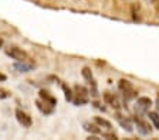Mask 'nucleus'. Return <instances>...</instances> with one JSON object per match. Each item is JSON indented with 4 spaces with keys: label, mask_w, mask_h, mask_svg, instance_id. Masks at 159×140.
Segmentation results:
<instances>
[{
    "label": "nucleus",
    "mask_w": 159,
    "mask_h": 140,
    "mask_svg": "<svg viewBox=\"0 0 159 140\" xmlns=\"http://www.w3.org/2000/svg\"><path fill=\"white\" fill-rule=\"evenodd\" d=\"M11 96V92L7 89H3V88H0V99H7V98Z\"/></svg>",
    "instance_id": "f3484780"
},
{
    "label": "nucleus",
    "mask_w": 159,
    "mask_h": 140,
    "mask_svg": "<svg viewBox=\"0 0 159 140\" xmlns=\"http://www.w3.org/2000/svg\"><path fill=\"white\" fill-rule=\"evenodd\" d=\"M132 120H134V123L136 125V130H138V132L142 134V136L151 134V132H152V127L149 126L148 122H145V120L142 119V116H141V115H135V116L132 117Z\"/></svg>",
    "instance_id": "20e7f679"
},
{
    "label": "nucleus",
    "mask_w": 159,
    "mask_h": 140,
    "mask_svg": "<svg viewBox=\"0 0 159 140\" xmlns=\"http://www.w3.org/2000/svg\"><path fill=\"white\" fill-rule=\"evenodd\" d=\"M3 45V40H2V38H0V47Z\"/></svg>",
    "instance_id": "412c9836"
},
{
    "label": "nucleus",
    "mask_w": 159,
    "mask_h": 140,
    "mask_svg": "<svg viewBox=\"0 0 159 140\" xmlns=\"http://www.w3.org/2000/svg\"><path fill=\"white\" fill-rule=\"evenodd\" d=\"M39 95H40V99H43L44 102H47V104H50L51 106H56L57 105V99L51 95V93L48 92V91H46V89H41L39 92Z\"/></svg>",
    "instance_id": "9d476101"
},
{
    "label": "nucleus",
    "mask_w": 159,
    "mask_h": 140,
    "mask_svg": "<svg viewBox=\"0 0 159 140\" xmlns=\"http://www.w3.org/2000/svg\"><path fill=\"white\" fill-rule=\"evenodd\" d=\"M74 96H73V102L75 106H83V105L88 104L89 100V91L83 85H75L74 87Z\"/></svg>",
    "instance_id": "f257e3e1"
},
{
    "label": "nucleus",
    "mask_w": 159,
    "mask_h": 140,
    "mask_svg": "<svg viewBox=\"0 0 159 140\" xmlns=\"http://www.w3.org/2000/svg\"><path fill=\"white\" fill-rule=\"evenodd\" d=\"M94 122H95V123L98 125L99 127H105L107 130H111V129H112V123H111L109 120L101 117V116H95V117H94Z\"/></svg>",
    "instance_id": "9b49d317"
},
{
    "label": "nucleus",
    "mask_w": 159,
    "mask_h": 140,
    "mask_svg": "<svg viewBox=\"0 0 159 140\" xmlns=\"http://www.w3.org/2000/svg\"><path fill=\"white\" fill-rule=\"evenodd\" d=\"M148 117L152 120L155 129L159 130V112H148Z\"/></svg>",
    "instance_id": "2eb2a0df"
},
{
    "label": "nucleus",
    "mask_w": 159,
    "mask_h": 140,
    "mask_svg": "<svg viewBox=\"0 0 159 140\" xmlns=\"http://www.w3.org/2000/svg\"><path fill=\"white\" fill-rule=\"evenodd\" d=\"M146 2H148V3H153V2H155V0H146Z\"/></svg>",
    "instance_id": "aec40b11"
},
{
    "label": "nucleus",
    "mask_w": 159,
    "mask_h": 140,
    "mask_svg": "<svg viewBox=\"0 0 159 140\" xmlns=\"http://www.w3.org/2000/svg\"><path fill=\"white\" fill-rule=\"evenodd\" d=\"M152 105H153L152 100L149 99L148 96H141L136 100V109H138V112H141V113H146Z\"/></svg>",
    "instance_id": "423d86ee"
},
{
    "label": "nucleus",
    "mask_w": 159,
    "mask_h": 140,
    "mask_svg": "<svg viewBox=\"0 0 159 140\" xmlns=\"http://www.w3.org/2000/svg\"><path fill=\"white\" fill-rule=\"evenodd\" d=\"M36 106H37V109L41 112L43 115H51L54 112V106H51L50 104H47V102H44L43 99H37L36 100Z\"/></svg>",
    "instance_id": "1a4fd4ad"
},
{
    "label": "nucleus",
    "mask_w": 159,
    "mask_h": 140,
    "mask_svg": "<svg viewBox=\"0 0 159 140\" xmlns=\"http://www.w3.org/2000/svg\"><path fill=\"white\" fill-rule=\"evenodd\" d=\"M81 74H83V77H84V79H87L89 82L91 79H94V77H93V72H91V68H88V67H84L83 68V71H81Z\"/></svg>",
    "instance_id": "dca6fc26"
},
{
    "label": "nucleus",
    "mask_w": 159,
    "mask_h": 140,
    "mask_svg": "<svg viewBox=\"0 0 159 140\" xmlns=\"http://www.w3.org/2000/svg\"><path fill=\"white\" fill-rule=\"evenodd\" d=\"M13 68L19 72H30V71L34 70V64L29 62V61H17V62H14Z\"/></svg>",
    "instance_id": "6e6552de"
},
{
    "label": "nucleus",
    "mask_w": 159,
    "mask_h": 140,
    "mask_svg": "<svg viewBox=\"0 0 159 140\" xmlns=\"http://www.w3.org/2000/svg\"><path fill=\"white\" fill-rule=\"evenodd\" d=\"M4 53H6V55H9L10 58H13V60H16V61H29L30 60L29 54H27L26 51L19 48V47H14V45L7 47L6 50H4Z\"/></svg>",
    "instance_id": "f03ea898"
},
{
    "label": "nucleus",
    "mask_w": 159,
    "mask_h": 140,
    "mask_svg": "<svg viewBox=\"0 0 159 140\" xmlns=\"http://www.w3.org/2000/svg\"><path fill=\"white\" fill-rule=\"evenodd\" d=\"M7 79V77H6V75H4V74H2V72H0V81H6Z\"/></svg>",
    "instance_id": "6ab92c4d"
},
{
    "label": "nucleus",
    "mask_w": 159,
    "mask_h": 140,
    "mask_svg": "<svg viewBox=\"0 0 159 140\" xmlns=\"http://www.w3.org/2000/svg\"><path fill=\"white\" fill-rule=\"evenodd\" d=\"M14 115H16L17 122H19L23 127H31V125H33V119H31V116H30L29 113H26V112L21 110V109H16Z\"/></svg>",
    "instance_id": "39448f33"
},
{
    "label": "nucleus",
    "mask_w": 159,
    "mask_h": 140,
    "mask_svg": "<svg viewBox=\"0 0 159 140\" xmlns=\"http://www.w3.org/2000/svg\"><path fill=\"white\" fill-rule=\"evenodd\" d=\"M118 89L124 93V98H125L126 100L132 99V98L136 96V92L134 91L132 83L129 82L128 79H119L118 81Z\"/></svg>",
    "instance_id": "7ed1b4c3"
},
{
    "label": "nucleus",
    "mask_w": 159,
    "mask_h": 140,
    "mask_svg": "<svg viewBox=\"0 0 159 140\" xmlns=\"http://www.w3.org/2000/svg\"><path fill=\"white\" fill-rule=\"evenodd\" d=\"M104 100H105V104L109 105V106H112L114 109H121V104H119L118 98L111 92H104Z\"/></svg>",
    "instance_id": "0eeeda50"
},
{
    "label": "nucleus",
    "mask_w": 159,
    "mask_h": 140,
    "mask_svg": "<svg viewBox=\"0 0 159 140\" xmlns=\"http://www.w3.org/2000/svg\"><path fill=\"white\" fill-rule=\"evenodd\" d=\"M118 122H119V125H121V126L126 130V132H129V133H132V132H134V129H132L134 126H132V123H131V120H129V119H126V117L124 119L121 115H118Z\"/></svg>",
    "instance_id": "f8f14e48"
},
{
    "label": "nucleus",
    "mask_w": 159,
    "mask_h": 140,
    "mask_svg": "<svg viewBox=\"0 0 159 140\" xmlns=\"http://www.w3.org/2000/svg\"><path fill=\"white\" fill-rule=\"evenodd\" d=\"M84 130L89 132L91 134H99L101 133V130H99V126L98 125H94V123H84Z\"/></svg>",
    "instance_id": "ddd939ff"
},
{
    "label": "nucleus",
    "mask_w": 159,
    "mask_h": 140,
    "mask_svg": "<svg viewBox=\"0 0 159 140\" xmlns=\"http://www.w3.org/2000/svg\"><path fill=\"white\" fill-rule=\"evenodd\" d=\"M155 106H156V110L159 112V95L156 96V100H155Z\"/></svg>",
    "instance_id": "a211bd4d"
},
{
    "label": "nucleus",
    "mask_w": 159,
    "mask_h": 140,
    "mask_svg": "<svg viewBox=\"0 0 159 140\" xmlns=\"http://www.w3.org/2000/svg\"><path fill=\"white\" fill-rule=\"evenodd\" d=\"M61 87H63L64 95H66V100L71 102V100H73V96H74V91L71 89L70 87H67V83H61Z\"/></svg>",
    "instance_id": "4468645a"
}]
</instances>
